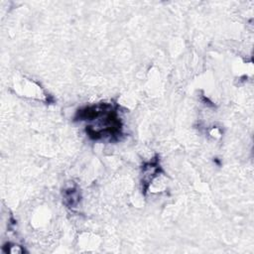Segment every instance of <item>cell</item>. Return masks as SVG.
<instances>
[{"instance_id": "3", "label": "cell", "mask_w": 254, "mask_h": 254, "mask_svg": "<svg viewBox=\"0 0 254 254\" xmlns=\"http://www.w3.org/2000/svg\"><path fill=\"white\" fill-rule=\"evenodd\" d=\"M64 199L68 207H75L80 200L79 191L76 188L66 189L64 190Z\"/></svg>"}, {"instance_id": "2", "label": "cell", "mask_w": 254, "mask_h": 254, "mask_svg": "<svg viewBox=\"0 0 254 254\" xmlns=\"http://www.w3.org/2000/svg\"><path fill=\"white\" fill-rule=\"evenodd\" d=\"M142 170H143V179H142L143 188H142V190H143V192L145 193L148 190L150 183L153 181V179L156 178L160 172H162L161 166L159 164L158 156H156V158H154V160H152L151 162L144 164Z\"/></svg>"}, {"instance_id": "1", "label": "cell", "mask_w": 254, "mask_h": 254, "mask_svg": "<svg viewBox=\"0 0 254 254\" xmlns=\"http://www.w3.org/2000/svg\"><path fill=\"white\" fill-rule=\"evenodd\" d=\"M118 105L101 102L78 109L74 121H96V125H87L85 132L92 140L110 137V141H118L122 135V122L118 116Z\"/></svg>"}]
</instances>
